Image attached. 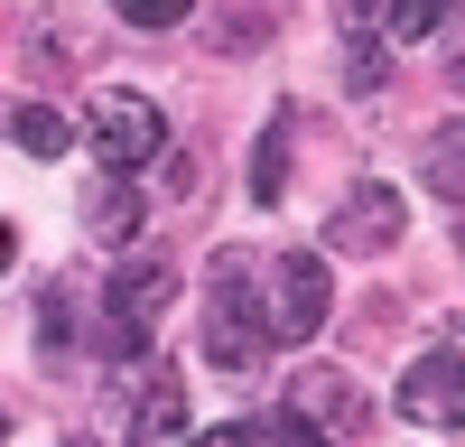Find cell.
I'll return each mask as SVG.
<instances>
[{
    "label": "cell",
    "instance_id": "1",
    "mask_svg": "<svg viewBox=\"0 0 465 447\" xmlns=\"http://www.w3.org/2000/svg\"><path fill=\"white\" fill-rule=\"evenodd\" d=\"M168 298H177L168 252H140V243H131V261H122V271H112V289L94 298V345H103L112 363H149V335H159Z\"/></svg>",
    "mask_w": 465,
    "mask_h": 447
},
{
    "label": "cell",
    "instance_id": "2",
    "mask_svg": "<svg viewBox=\"0 0 465 447\" xmlns=\"http://www.w3.org/2000/svg\"><path fill=\"white\" fill-rule=\"evenodd\" d=\"M84 140H94L103 168L140 177V168H159V149H168V112L149 103V94H131V84H112V94H94V112H84Z\"/></svg>",
    "mask_w": 465,
    "mask_h": 447
},
{
    "label": "cell",
    "instance_id": "3",
    "mask_svg": "<svg viewBox=\"0 0 465 447\" xmlns=\"http://www.w3.org/2000/svg\"><path fill=\"white\" fill-rule=\"evenodd\" d=\"M326 317H335V271L317 252H280V261H270V298H261L270 345H307Z\"/></svg>",
    "mask_w": 465,
    "mask_h": 447
},
{
    "label": "cell",
    "instance_id": "4",
    "mask_svg": "<svg viewBox=\"0 0 465 447\" xmlns=\"http://www.w3.org/2000/svg\"><path fill=\"white\" fill-rule=\"evenodd\" d=\"M19 65L47 74V84L94 74V65H103V28H94L84 10H65V0H37V10L19 19Z\"/></svg>",
    "mask_w": 465,
    "mask_h": 447
},
{
    "label": "cell",
    "instance_id": "5",
    "mask_svg": "<svg viewBox=\"0 0 465 447\" xmlns=\"http://www.w3.org/2000/svg\"><path fill=\"white\" fill-rule=\"evenodd\" d=\"M289 420H307L317 438H363L372 429V401L344 363H298L289 372Z\"/></svg>",
    "mask_w": 465,
    "mask_h": 447
},
{
    "label": "cell",
    "instance_id": "6",
    "mask_svg": "<svg viewBox=\"0 0 465 447\" xmlns=\"http://www.w3.org/2000/svg\"><path fill=\"white\" fill-rule=\"evenodd\" d=\"M391 410L419 420V429H456V438H465V354H419V363L401 372Z\"/></svg>",
    "mask_w": 465,
    "mask_h": 447
},
{
    "label": "cell",
    "instance_id": "7",
    "mask_svg": "<svg viewBox=\"0 0 465 447\" xmlns=\"http://www.w3.org/2000/svg\"><path fill=\"white\" fill-rule=\"evenodd\" d=\"M401 224H410V214H401V186H391V177H363L354 196L326 214V252H391Z\"/></svg>",
    "mask_w": 465,
    "mask_h": 447
},
{
    "label": "cell",
    "instance_id": "8",
    "mask_svg": "<svg viewBox=\"0 0 465 447\" xmlns=\"http://www.w3.org/2000/svg\"><path fill=\"white\" fill-rule=\"evenodd\" d=\"M261 354H270L261 308H252V298H214V308H205V363L214 372H261Z\"/></svg>",
    "mask_w": 465,
    "mask_h": 447
},
{
    "label": "cell",
    "instance_id": "9",
    "mask_svg": "<svg viewBox=\"0 0 465 447\" xmlns=\"http://www.w3.org/2000/svg\"><path fill=\"white\" fill-rule=\"evenodd\" d=\"M186 438H196L186 382H177V372H149L140 401H131V438H122V447H186Z\"/></svg>",
    "mask_w": 465,
    "mask_h": 447
},
{
    "label": "cell",
    "instance_id": "10",
    "mask_svg": "<svg viewBox=\"0 0 465 447\" xmlns=\"http://www.w3.org/2000/svg\"><path fill=\"white\" fill-rule=\"evenodd\" d=\"M84 224H94V243H112V252H131V243H140V224H149V196H140V177H122V168H103V177L84 186Z\"/></svg>",
    "mask_w": 465,
    "mask_h": 447
},
{
    "label": "cell",
    "instance_id": "11",
    "mask_svg": "<svg viewBox=\"0 0 465 447\" xmlns=\"http://www.w3.org/2000/svg\"><path fill=\"white\" fill-rule=\"evenodd\" d=\"M289 131H298V112H270L261 122V140H252V205L289 196Z\"/></svg>",
    "mask_w": 465,
    "mask_h": 447
},
{
    "label": "cell",
    "instance_id": "12",
    "mask_svg": "<svg viewBox=\"0 0 465 447\" xmlns=\"http://www.w3.org/2000/svg\"><path fill=\"white\" fill-rule=\"evenodd\" d=\"M419 177H429V196L465 205V122H438L429 140H419Z\"/></svg>",
    "mask_w": 465,
    "mask_h": 447
},
{
    "label": "cell",
    "instance_id": "13",
    "mask_svg": "<svg viewBox=\"0 0 465 447\" xmlns=\"http://www.w3.org/2000/svg\"><path fill=\"white\" fill-rule=\"evenodd\" d=\"M270 28H280V0H252V10L205 19V47H214V56H242V47H270Z\"/></svg>",
    "mask_w": 465,
    "mask_h": 447
},
{
    "label": "cell",
    "instance_id": "14",
    "mask_svg": "<svg viewBox=\"0 0 465 447\" xmlns=\"http://www.w3.org/2000/svg\"><path fill=\"white\" fill-rule=\"evenodd\" d=\"M10 140L28 149V159H65V149H74V131H65L56 103H19V112H10Z\"/></svg>",
    "mask_w": 465,
    "mask_h": 447
},
{
    "label": "cell",
    "instance_id": "15",
    "mask_svg": "<svg viewBox=\"0 0 465 447\" xmlns=\"http://www.w3.org/2000/svg\"><path fill=\"white\" fill-rule=\"evenodd\" d=\"M391 37H354V47H344V94H354V103H372L381 84H391Z\"/></svg>",
    "mask_w": 465,
    "mask_h": 447
},
{
    "label": "cell",
    "instance_id": "16",
    "mask_svg": "<svg viewBox=\"0 0 465 447\" xmlns=\"http://www.w3.org/2000/svg\"><path fill=\"white\" fill-rule=\"evenodd\" d=\"M447 28V0H381V37L410 47V37H438Z\"/></svg>",
    "mask_w": 465,
    "mask_h": 447
},
{
    "label": "cell",
    "instance_id": "17",
    "mask_svg": "<svg viewBox=\"0 0 465 447\" xmlns=\"http://www.w3.org/2000/svg\"><path fill=\"white\" fill-rule=\"evenodd\" d=\"M65 345H74V289L56 280L47 298H37V354H47V363H65Z\"/></svg>",
    "mask_w": 465,
    "mask_h": 447
},
{
    "label": "cell",
    "instance_id": "18",
    "mask_svg": "<svg viewBox=\"0 0 465 447\" xmlns=\"http://www.w3.org/2000/svg\"><path fill=\"white\" fill-rule=\"evenodd\" d=\"M205 289H214V298H252V289H261L252 252H242V243H214V252H205Z\"/></svg>",
    "mask_w": 465,
    "mask_h": 447
},
{
    "label": "cell",
    "instance_id": "19",
    "mask_svg": "<svg viewBox=\"0 0 465 447\" xmlns=\"http://www.w3.org/2000/svg\"><path fill=\"white\" fill-rule=\"evenodd\" d=\"M232 447H326V438L289 410H270V420H232Z\"/></svg>",
    "mask_w": 465,
    "mask_h": 447
},
{
    "label": "cell",
    "instance_id": "20",
    "mask_svg": "<svg viewBox=\"0 0 465 447\" xmlns=\"http://www.w3.org/2000/svg\"><path fill=\"white\" fill-rule=\"evenodd\" d=\"M112 10H122V28H186L196 0H112Z\"/></svg>",
    "mask_w": 465,
    "mask_h": 447
},
{
    "label": "cell",
    "instance_id": "21",
    "mask_svg": "<svg viewBox=\"0 0 465 447\" xmlns=\"http://www.w3.org/2000/svg\"><path fill=\"white\" fill-rule=\"evenodd\" d=\"M447 84L465 94V37H456V47H447Z\"/></svg>",
    "mask_w": 465,
    "mask_h": 447
},
{
    "label": "cell",
    "instance_id": "22",
    "mask_svg": "<svg viewBox=\"0 0 465 447\" xmlns=\"http://www.w3.org/2000/svg\"><path fill=\"white\" fill-rule=\"evenodd\" d=\"M10 261H19V243H10V224H0V271H10Z\"/></svg>",
    "mask_w": 465,
    "mask_h": 447
},
{
    "label": "cell",
    "instance_id": "23",
    "mask_svg": "<svg viewBox=\"0 0 465 447\" xmlns=\"http://www.w3.org/2000/svg\"><path fill=\"white\" fill-rule=\"evenodd\" d=\"M456 10H465V0H447V19H456Z\"/></svg>",
    "mask_w": 465,
    "mask_h": 447
}]
</instances>
